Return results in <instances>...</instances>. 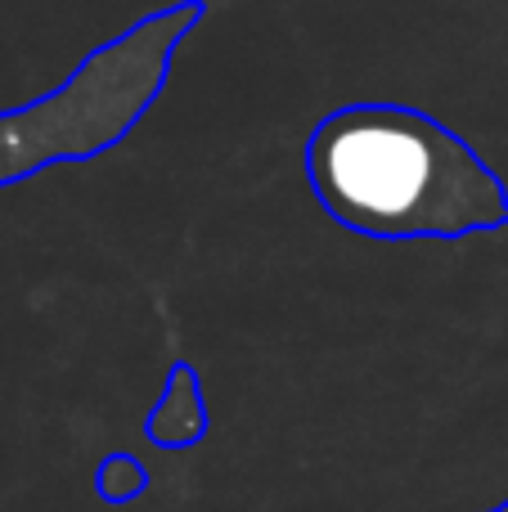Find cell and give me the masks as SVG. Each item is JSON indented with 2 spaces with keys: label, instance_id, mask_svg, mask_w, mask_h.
Wrapping results in <instances>:
<instances>
[{
  "label": "cell",
  "instance_id": "5b68a950",
  "mask_svg": "<svg viewBox=\"0 0 508 512\" xmlns=\"http://www.w3.org/2000/svg\"><path fill=\"white\" fill-rule=\"evenodd\" d=\"M486 512H508V499H504V504H495V508H486Z\"/></svg>",
  "mask_w": 508,
  "mask_h": 512
},
{
  "label": "cell",
  "instance_id": "3957f363",
  "mask_svg": "<svg viewBox=\"0 0 508 512\" xmlns=\"http://www.w3.org/2000/svg\"><path fill=\"white\" fill-rule=\"evenodd\" d=\"M144 432H149V441L158 450H189V445H198L207 436L203 382H198V369L189 360H176L167 369V387H162Z\"/></svg>",
  "mask_w": 508,
  "mask_h": 512
},
{
  "label": "cell",
  "instance_id": "277c9868",
  "mask_svg": "<svg viewBox=\"0 0 508 512\" xmlns=\"http://www.w3.org/2000/svg\"><path fill=\"white\" fill-rule=\"evenodd\" d=\"M149 490V468L135 454H108L95 468V495L104 504H131Z\"/></svg>",
  "mask_w": 508,
  "mask_h": 512
},
{
  "label": "cell",
  "instance_id": "7a4b0ae2",
  "mask_svg": "<svg viewBox=\"0 0 508 512\" xmlns=\"http://www.w3.org/2000/svg\"><path fill=\"white\" fill-rule=\"evenodd\" d=\"M203 14V0H180L140 18L117 41L90 50L59 90L0 117V185L54 162H86L117 149L162 95L171 50Z\"/></svg>",
  "mask_w": 508,
  "mask_h": 512
},
{
  "label": "cell",
  "instance_id": "6da1fadb",
  "mask_svg": "<svg viewBox=\"0 0 508 512\" xmlns=\"http://www.w3.org/2000/svg\"><path fill=\"white\" fill-rule=\"evenodd\" d=\"M306 180L338 225L369 239H468L508 225V189L432 113L351 104L306 140Z\"/></svg>",
  "mask_w": 508,
  "mask_h": 512
}]
</instances>
